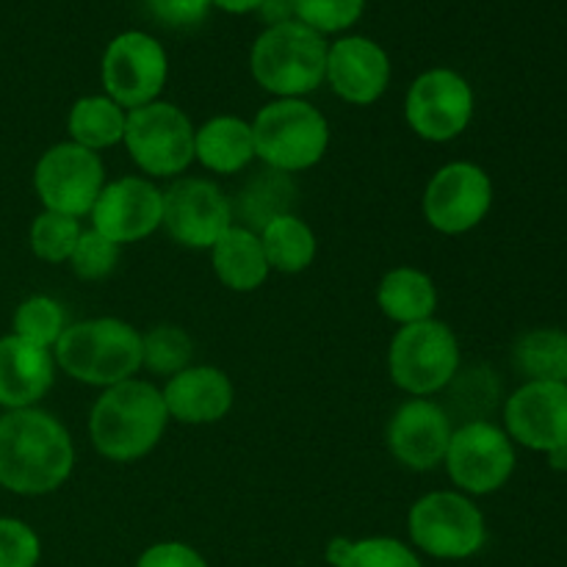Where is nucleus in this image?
Here are the masks:
<instances>
[{
  "mask_svg": "<svg viewBox=\"0 0 567 567\" xmlns=\"http://www.w3.org/2000/svg\"><path fill=\"white\" fill-rule=\"evenodd\" d=\"M75 468V443L53 413L39 408L0 415V487L17 496L55 493Z\"/></svg>",
  "mask_w": 567,
  "mask_h": 567,
  "instance_id": "1",
  "label": "nucleus"
},
{
  "mask_svg": "<svg viewBox=\"0 0 567 567\" xmlns=\"http://www.w3.org/2000/svg\"><path fill=\"white\" fill-rule=\"evenodd\" d=\"M169 413L158 388L147 380H125L105 388L89 413V437L100 457L136 463L164 437Z\"/></svg>",
  "mask_w": 567,
  "mask_h": 567,
  "instance_id": "2",
  "label": "nucleus"
},
{
  "mask_svg": "<svg viewBox=\"0 0 567 567\" xmlns=\"http://www.w3.org/2000/svg\"><path fill=\"white\" fill-rule=\"evenodd\" d=\"M53 358L70 380L105 391L142 371V332L114 316L72 321L53 347Z\"/></svg>",
  "mask_w": 567,
  "mask_h": 567,
  "instance_id": "3",
  "label": "nucleus"
},
{
  "mask_svg": "<svg viewBox=\"0 0 567 567\" xmlns=\"http://www.w3.org/2000/svg\"><path fill=\"white\" fill-rule=\"evenodd\" d=\"M255 158L271 172L313 169L330 147V122L305 97H277L255 114Z\"/></svg>",
  "mask_w": 567,
  "mask_h": 567,
  "instance_id": "4",
  "label": "nucleus"
},
{
  "mask_svg": "<svg viewBox=\"0 0 567 567\" xmlns=\"http://www.w3.org/2000/svg\"><path fill=\"white\" fill-rule=\"evenodd\" d=\"M327 50V39L299 20L266 28L249 50V72L275 97H305L324 83Z\"/></svg>",
  "mask_w": 567,
  "mask_h": 567,
  "instance_id": "5",
  "label": "nucleus"
},
{
  "mask_svg": "<svg viewBox=\"0 0 567 567\" xmlns=\"http://www.w3.org/2000/svg\"><path fill=\"white\" fill-rule=\"evenodd\" d=\"M388 374L413 399L446 391L460 374V341L441 319L399 327L388 349Z\"/></svg>",
  "mask_w": 567,
  "mask_h": 567,
  "instance_id": "6",
  "label": "nucleus"
},
{
  "mask_svg": "<svg viewBox=\"0 0 567 567\" xmlns=\"http://www.w3.org/2000/svg\"><path fill=\"white\" fill-rule=\"evenodd\" d=\"M408 535L426 557L460 563L485 548L487 524L471 496L460 491H432L410 507Z\"/></svg>",
  "mask_w": 567,
  "mask_h": 567,
  "instance_id": "7",
  "label": "nucleus"
},
{
  "mask_svg": "<svg viewBox=\"0 0 567 567\" xmlns=\"http://www.w3.org/2000/svg\"><path fill=\"white\" fill-rule=\"evenodd\" d=\"M194 131L188 114L175 103L142 105L127 111L125 138L133 164L150 177H181L194 164Z\"/></svg>",
  "mask_w": 567,
  "mask_h": 567,
  "instance_id": "8",
  "label": "nucleus"
},
{
  "mask_svg": "<svg viewBox=\"0 0 567 567\" xmlns=\"http://www.w3.org/2000/svg\"><path fill=\"white\" fill-rule=\"evenodd\" d=\"M515 443L487 419L465 421L452 432L446 449V474L465 496H491L515 474Z\"/></svg>",
  "mask_w": 567,
  "mask_h": 567,
  "instance_id": "9",
  "label": "nucleus"
},
{
  "mask_svg": "<svg viewBox=\"0 0 567 567\" xmlns=\"http://www.w3.org/2000/svg\"><path fill=\"white\" fill-rule=\"evenodd\" d=\"M474 89L452 66H432L410 83L404 94V122L432 144L454 142L474 120Z\"/></svg>",
  "mask_w": 567,
  "mask_h": 567,
  "instance_id": "10",
  "label": "nucleus"
},
{
  "mask_svg": "<svg viewBox=\"0 0 567 567\" xmlns=\"http://www.w3.org/2000/svg\"><path fill=\"white\" fill-rule=\"evenodd\" d=\"M105 186V164L100 153L75 142H59L44 150L33 169V192L44 210L64 216L92 214Z\"/></svg>",
  "mask_w": 567,
  "mask_h": 567,
  "instance_id": "11",
  "label": "nucleus"
},
{
  "mask_svg": "<svg viewBox=\"0 0 567 567\" xmlns=\"http://www.w3.org/2000/svg\"><path fill=\"white\" fill-rule=\"evenodd\" d=\"M103 89L125 111L142 109L161 97L169 78L164 44L144 31H125L109 42L100 64Z\"/></svg>",
  "mask_w": 567,
  "mask_h": 567,
  "instance_id": "12",
  "label": "nucleus"
},
{
  "mask_svg": "<svg viewBox=\"0 0 567 567\" xmlns=\"http://www.w3.org/2000/svg\"><path fill=\"white\" fill-rule=\"evenodd\" d=\"M424 219L443 236L476 230L493 208V181L474 161H452L430 177L424 188Z\"/></svg>",
  "mask_w": 567,
  "mask_h": 567,
  "instance_id": "13",
  "label": "nucleus"
},
{
  "mask_svg": "<svg viewBox=\"0 0 567 567\" xmlns=\"http://www.w3.org/2000/svg\"><path fill=\"white\" fill-rule=\"evenodd\" d=\"M504 432L518 446L548 454L554 468H567V385L524 382L504 402Z\"/></svg>",
  "mask_w": 567,
  "mask_h": 567,
  "instance_id": "14",
  "label": "nucleus"
},
{
  "mask_svg": "<svg viewBox=\"0 0 567 567\" xmlns=\"http://www.w3.org/2000/svg\"><path fill=\"white\" fill-rule=\"evenodd\" d=\"M233 225V203L208 177H175L164 192L161 227L181 247L210 249Z\"/></svg>",
  "mask_w": 567,
  "mask_h": 567,
  "instance_id": "15",
  "label": "nucleus"
},
{
  "mask_svg": "<svg viewBox=\"0 0 567 567\" xmlns=\"http://www.w3.org/2000/svg\"><path fill=\"white\" fill-rule=\"evenodd\" d=\"M89 216L94 230L120 247L144 241L158 230L164 219V192L142 175L105 181Z\"/></svg>",
  "mask_w": 567,
  "mask_h": 567,
  "instance_id": "16",
  "label": "nucleus"
},
{
  "mask_svg": "<svg viewBox=\"0 0 567 567\" xmlns=\"http://www.w3.org/2000/svg\"><path fill=\"white\" fill-rule=\"evenodd\" d=\"M452 432V415L446 408L432 399H408L388 421L385 443L399 465L426 474L443 465Z\"/></svg>",
  "mask_w": 567,
  "mask_h": 567,
  "instance_id": "17",
  "label": "nucleus"
},
{
  "mask_svg": "<svg viewBox=\"0 0 567 567\" xmlns=\"http://www.w3.org/2000/svg\"><path fill=\"white\" fill-rule=\"evenodd\" d=\"M327 83L349 105H371L391 86V59L369 37H341L327 50Z\"/></svg>",
  "mask_w": 567,
  "mask_h": 567,
  "instance_id": "18",
  "label": "nucleus"
},
{
  "mask_svg": "<svg viewBox=\"0 0 567 567\" xmlns=\"http://www.w3.org/2000/svg\"><path fill=\"white\" fill-rule=\"evenodd\" d=\"M169 421L186 426H208L225 419L236 404L233 380L216 365H188L169 377L161 391Z\"/></svg>",
  "mask_w": 567,
  "mask_h": 567,
  "instance_id": "19",
  "label": "nucleus"
},
{
  "mask_svg": "<svg viewBox=\"0 0 567 567\" xmlns=\"http://www.w3.org/2000/svg\"><path fill=\"white\" fill-rule=\"evenodd\" d=\"M53 349L37 347L20 336L0 338V408H37L55 382Z\"/></svg>",
  "mask_w": 567,
  "mask_h": 567,
  "instance_id": "20",
  "label": "nucleus"
},
{
  "mask_svg": "<svg viewBox=\"0 0 567 567\" xmlns=\"http://www.w3.org/2000/svg\"><path fill=\"white\" fill-rule=\"evenodd\" d=\"M194 161L214 175H238L255 161L252 125L241 116L219 114L194 131Z\"/></svg>",
  "mask_w": 567,
  "mask_h": 567,
  "instance_id": "21",
  "label": "nucleus"
},
{
  "mask_svg": "<svg viewBox=\"0 0 567 567\" xmlns=\"http://www.w3.org/2000/svg\"><path fill=\"white\" fill-rule=\"evenodd\" d=\"M210 264H214V275L219 277L221 286L236 293L258 291L266 277L271 275L260 236L241 221H236L210 247Z\"/></svg>",
  "mask_w": 567,
  "mask_h": 567,
  "instance_id": "22",
  "label": "nucleus"
},
{
  "mask_svg": "<svg viewBox=\"0 0 567 567\" xmlns=\"http://www.w3.org/2000/svg\"><path fill=\"white\" fill-rule=\"evenodd\" d=\"M377 305L399 327L435 319L437 286L426 271L415 266H396L388 271L377 288Z\"/></svg>",
  "mask_w": 567,
  "mask_h": 567,
  "instance_id": "23",
  "label": "nucleus"
},
{
  "mask_svg": "<svg viewBox=\"0 0 567 567\" xmlns=\"http://www.w3.org/2000/svg\"><path fill=\"white\" fill-rule=\"evenodd\" d=\"M125 125L127 111L120 103H114L109 94H89V97L75 100L70 116H66L70 142L81 144L92 153H103V150L122 144Z\"/></svg>",
  "mask_w": 567,
  "mask_h": 567,
  "instance_id": "24",
  "label": "nucleus"
},
{
  "mask_svg": "<svg viewBox=\"0 0 567 567\" xmlns=\"http://www.w3.org/2000/svg\"><path fill=\"white\" fill-rule=\"evenodd\" d=\"M258 236L271 271L299 275V271L310 269V264L316 260V249H319L316 233L297 214L275 216L260 227Z\"/></svg>",
  "mask_w": 567,
  "mask_h": 567,
  "instance_id": "25",
  "label": "nucleus"
},
{
  "mask_svg": "<svg viewBox=\"0 0 567 567\" xmlns=\"http://www.w3.org/2000/svg\"><path fill=\"white\" fill-rule=\"evenodd\" d=\"M513 363L526 382L567 385V330L537 327L524 332L513 347Z\"/></svg>",
  "mask_w": 567,
  "mask_h": 567,
  "instance_id": "26",
  "label": "nucleus"
},
{
  "mask_svg": "<svg viewBox=\"0 0 567 567\" xmlns=\"http://www.w3.org/2000/svg\"><path fill=\"white\" fill-rule=\"evenodd\" d=\"M194 341L183 327L158 324L142 332V369L155 377H175L192 365Z\"/></svg>",
  "mask_w": 567,
  "mask_h": 567,
  "instance_id": "27",
  "label": "nucleus"
},
{
  "mask_svg": "<svg viewBox=\"0 0 567 567\" xmlns=\"http://www.w3.org/2000/svg\"><path fill=\"white\" fill-rule=\"evenodd\" d=\"M11 327H14V336L37 343V347L53 349L70 321H66V310L59 299L48 297V293H33L17 305Z\"/></svg>",
  "mask_w": 567,
  "mask_h": 567,
  "instance_id": "28",
  "label": "nucleus"
},
{
  "mask_svg": "<svg viewBox=\"0 0 567 567\" xmlns=\"http://www.w3.org/2000/svg\"><path fill=\"white\" fill-rule=\"evenodd\" d=\"M81 233V219H75V216L42 210V214L31 221L28 244H31V252L37 255L39 260H44V264H70L72 249H75Z\"/></svg>",
  "mask_w": 567,
  "mask_h": 567,
  "instance_id": "29",
  "label": "nucleus"
},
{
  "mask_svg": "<svg viewBox=\"0 0 567 567\" xmlns=\"http://www.w3.org/2000/svg\"><path fill=\"white\" fill-rule=\"evenodd\" d=\"M120 244L109 241L94 227H89V230L81 233L75 249H72V275L83 282L105 280V277L114 275L116 264H120Z\"/></svg>",
  "mask_w": 567,
  "mask_h": 567,
  "instance_id": "30",
  "label": "nucleus"
},
{
  "mask_svg": "<svg viewBox=\"0 0 567 567\" xmlns=\"http://www.w3.org/2000/svg\"><path fill=\"white\" fill-rule=\"evenodd\" d=\"M336 567H424L419 554L396 537H365L352 540L347 557Z\"/></svg>",
  "mask_w": 567,
  "mask_h": 567,
  "instance_id": "31",
  "label": "nucleus"
},
{
  "mask_svg": "<svg viewBox=\"0 0 567 567\" xmlns=\"http://www.w3.org/2000/svg\"><path fill=\"white\" fill-rule=\"evenodd\" d=\"M297 20L316 33H341L360 20L365 0H293Z\"/></svg>",
  "mask_w": 567,
  "mask_h": 567,
  "instance_id": "32",
  "label": "nucleus"
},
{
  "mask_svg": "<svg viewBox=\"0 0 567 567\" xmlns=\"http://www.w3.org/2000/svg\"><path fill=\"white\" fill-rule=\"evenodd\" d=\"M42 559L39 535L17 518H0V567H37Z\"/></svg>",
  "mask_w": 567,
  "mask_h": 567,
  "instance_id": "33",
  "label": "nucleus"
},
{
  "mask_svg": "<svg viewBox=\"0 0 567 567\" xmlns=\"http://www.w3.org/2000/svg\"><path fill=\"white\" fill-rule=\"evenodd\" d=\"M142 6L166 28H197L210 11V0H142Z\"/></svg>",
  "mask_w": 567,
  "mask_h": 567,
  "instance_id": "34",
  "label": "nucleus"
},
{
  "mask_svg": "<svg viewBox=\"0 0 567 567\" xmlns=\"http://www.w3.org/2000/svg\"><path fill=\"white\" fill-rule=\"evenodd\" d=\"M136 567H208L203 554L181 540H164L144 548Z\"/></svg>",
  "mask_w": 567,
  "mask_h": 567,
  "instance_id": "35",
  "label": "nucleus"
},
{
  "mask_svg": "<svg viewBox=\"0 0 567 567\" xmlns=\"http://www.w3.org/2000/svg\"><path fill=\"white\" fill-rule=\"evenodd\" d=\"M260 20L266 22V28L286 25V22L297 20V9H293V0H264L260 9L255 11Z\"/></svg>",
  "mask_w": 567,
  "mask_h": 567,
  "instance_id": "36",
  "label": "nucleus"
},
{
  "mask_svg": "<svg viewBox=\"0 0 567 567\" xmlns=\"http://www.w3.org/2000/svg\"><path fill=\"white\" fill-rule=\"evenodd\" d=\"M264 0H210V6L227 11V14H252L260 9Z\"/></svg>",
  "mask_w": 567,
  "mask_h": 567,
  "instance_id": "37",
  "label": "nucleus"
}]
</instances>
